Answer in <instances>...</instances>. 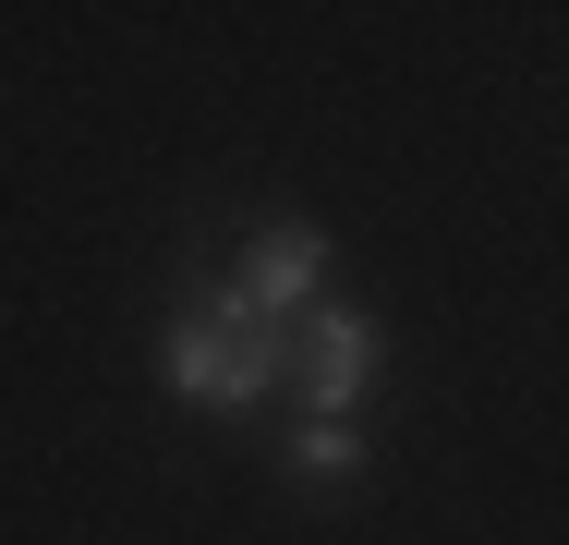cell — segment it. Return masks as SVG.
I'll list each match as a JSON object with an SVG mask.
<instances>
[{
  "label": "cell",
  "mask_w": 569,
  "mask_h": 545,
  "mask_svg": "<svg viewBox=\"0 0 569 545\" xmlns=\"http://www.w3.org/2000/svg\"><path fill=\"white\" fill-rule=\"evenodd\" d=\"M291 351H303V413H316V425H351V400H363V376H376V316L328 291V304L291 316Z\"/></svg>",
  "instance_id": "7a4b0ae2"
},
{
  "label": "cell",
  "mask_w": 569,
  "mask_h": 545,
  "mask_svg": "<svg viewBox=\"0 0 569 545\" xmlns=\"http://www.w3.org/2000/svg\"><path fill=\"white\" fill-rule=\"evenodd\" d=\"M279 364H291V327L254 316L230 279L170 316V388H182L194 413H254V400L279 388Z\"/></svg>",
  "instance_id": "6da1fadb"
},
{
  "label": "cell",
  "mask_w": 569,
  "mask_h": 545,
  "mask_svg": "<svg viewBox=\"0 0 569 545\" xmlns=\"http://www.w3.org/2000/svg\"><path fill=\"white\" fill-rule=\"evenodd\" d=\"M363 473V425H291V485H351Z\"/></svg>",
  "instance_id": "277c9868"
},
{
  "label": "cell",
  "mask_w": 569,
  "mask_h": 545,
  "mask_svg": "<svg viewBox=\"0 0 569 545\" xmlns=\"http://www.w3.org/2000/svg\"><path fill=\"white\" fill-rule=\"evenodd\" d=\"M230 291H242L254 316L291 327L303 304H328V230H316V218H267V230L242 242V279H230Z\"/></svg>",
  "instance_id": "3957f363"
}]
</instances>
